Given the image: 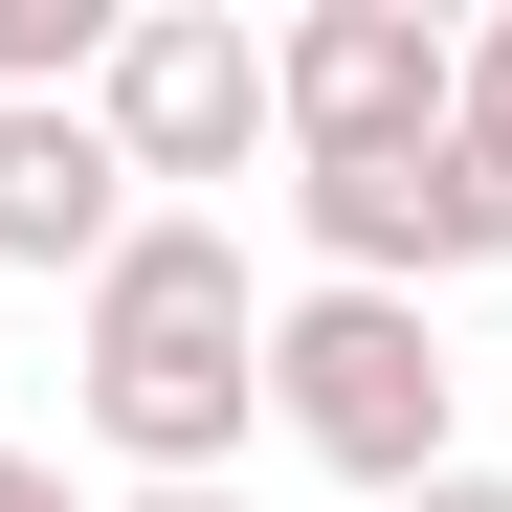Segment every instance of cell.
<instances>
[{
    "label": "cell",
    "instance_id": "obj_10",
    "mask_svg": "<svg viewBox=\"0 0 512 512\" xmlns=\"http://www.w3.org/2000/svg\"><path fill=\"white\" fill-rule=\"evenodd\" d=\"M401 512H512V468H423V490H401Z\"/></svg>",
    "mask_w": 512,
    "mask_h": 512
},
{
    "label": "cell",
    "instance_id": "obj_2",
    "mask_svg": "<svg viewBox=\"0 0 512 512\" xmlns=\"http://www.w3.org/2000/svg\"><path fill=\"white\" fill-rule=\"evenodd\" d=\"M268 112H290V179L423 156L468 112V23H423V0H312V23H268Z\"/></svg>",
    "mask_w": 512,
    "mask_h": 512
},
{
    "label": "cell",
    "instance_id": "obj_7",
    "mask_svg": "<svg viewBox=\"0 0 512 512\" xmlns=\"http://www.w3.org/2000/svg\"><path fill=\"white\" fill-rule=\"evenodd\" d=\"M112 245H134V156L90 112H0V268H67V290H90Z\"/></svg>",
    "mask_w": 512,
    "mask_h": 512
},
{
    "label": "cell",
    "instance_id": "obj_9",
    "mask_svg": "<svg viewBox=\"0 0 512 512\" xmlns=\"http://www.w3.org/2000/svg\"><path fill=\"white\" fill-rule=\"evenodd\" d=\"M0 512H90V490H67V468H45V446H0Z\"/></svg>",
    "mask_w": 512,
    "mask_h": 512
},
{
    "label": "cell",
    "instance_id": "obj_5",
    "mask_svg": "<svg viewBox=\"0 0 512 512\" xmlns=\"http://www.w3.org/2000/svg\"><path fill=\"white\" fill-rule=\"evenodd\" d=\"M90 357H268V290H245V223L156 201L112 268H90Z\"/></svg>",
    "mask_w": 512,
    "mask_h": 512
},
{
    "label": "cell",
    "instance_id": "obj_1",
    "mask_svg": "<svg viewBox=\"0 0 512 512\" xmlns=\"http://www.w3.org/2000/svg\"><path fill=\"white\" fill-rule=\"evenodd\" d=\"M268 423L334 468V490H423V468H468L446 423H468V357H446V312L423 290H290L268 312Z\"/></svg>",
    "mask_w": 512,
    "mask_h": 512
},
{
    "label": "cell",
    "instance_id": "obj_4",
    "mask_svg": "<svg viewBox=\"0 0 512 512\" xmlns=\"http://www.w3.org/2000/svg\"><path fill=\"white\" fill-rule=\"evenodd\" d=\"M312 223V290H446V268H512V179L468 134H423V156H334V179H290Z\"/></svg>",
    "mask_w": 512,
    "mask_h": 512
},
{
    "label": "cell",
    "instance_id": "obj_3",
    "mask_svg": "<svg viewBox=\"0 0 512 512\" xmlns=\"http://www.w3.org/2000/svg\"><path fill=\"white\" fill-rule=\"evenodd\" d=\"M90 134L134 156V179H245V156H290V112H268V45H245L223 0H134V45H112Z\"/></svg>",
    "mask_w": 512,
    "mask_h": 512
},
{
    "label": "cell",
    "instance_id": "obj_8",
    "mask_svg": "<svg viewBox=\"0 0 512 512\" xmlns=\"http://www.w3.org/2000/svg\"><path fill=\"white\" fill-rule=\"evenodd\" d=\"M468 156H490V179H512V23H468V112H446Z\"/></svg>",
    "mask_w": 512,
    "mask_h": 512
},
{
    "label": "cell",
    "instance_id": "obj_6",
    "mask_svg": "<svg viewBox=\"0 0 512 512\" xmlns=\"http://www.w3.org/2000/svg\"><path fill=\"white\" fill-rule=\"evenodd\" d=\"M245 423H268V357H90V446L134 490H223Z\"/></svg>",
    "mask_w": 512,
    "mask_h": 512
},
{
    "label": "cell",
    "instance_id": "obj_11",
    "mask_svg": "<svg viewBox=\"0 0 512 512\" xmlns=\"http://www.w3.org/2000/svg\"><path fill=\"white\" fill-rule=\"evenodd\" d=\"M134 512H245V490H134Z\"/></svg>",
    "mask_w": 512,
    "mask_h": 512
}]
</instances>
